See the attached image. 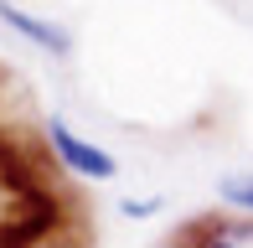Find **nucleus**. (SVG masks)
<instances>
[{
	"instance_id": "obj_5",
	"label": "nucleus",
	"mask_w": 253,
	"mask_h": 248,
	"mask_svg": "<svg viewBox=\"0 0 253 248\" xmlns=\"http://www.w3.org/2000/svg\"><path fill=\"white\" fill-rule=\"evenodd\" d=\"M119 212H124V217H150V212H160V197L155 202H140V197H134V202H119Z\"/></svg>"
},
{
	"instance_id": "obj_3",
	"label": "nucleus",
	"mask_w": 253,
	"mask_h": 248,
	"mask_svg": "<svg viewBox=\"0 0 253 248\" xmlns=\"http://www.w3.org/2000/svg\"><path fill=\"white\" fill-rule=\"evenodd\" d=\"M197 248H253V222L243 217H217L197 233Z\"/></svg>"
},
{
	"instance_id": "obj_4",
	"label": "nucleus",
	"mask_w": 253,
	"mask_h": 248,
	"mask_svg": "<svg viewBox=\"0 0 253 248\" xmlns=\"http://www.w3.org/2000/svg\"><path fill=\"white\" fill-rule=\"evenodd\" d=\"M217 197L233 202L238 212H253V181H243V176H227V181L217 186Z\"/></svg>"
},
{
	"instance_id": "obj_2",
	"label": "nucleus",
	"mask_w": 253,
	"mask_h": 248,
	"mask_svg": "<svg viewBox=\"0 0 253 248\" xmlns=\"http://www.w3.org/2000/svg\"><path fill=\"white\" fill-rule=\"evenodd\" d=\"M0 21H5L16 37H26V41H37L42 52H52V57H67V52H73V37H67L57 21H42V16H31V10L10 5V0H0Z\"/></svg>"
},
{
	"instance_id": "obj_1",
	"label": "nucleus",
	"mask_w": 253,
	"mask_h": 248,
	"mask_svg": "<svg viewBox=\"0 0 253 248\" xmlns=\"http://www.w3.org/2000/svg\"><path fill=\"white\" fill-rule=\"evenodd\" d=\"M47 140H52V150H57V161L67 165V171H78V176H88V181H109L119 165H114V155L109 150H98V145H88L83 134H73L67 129V119H47Z\"/></svg>"
}]
</instances>
